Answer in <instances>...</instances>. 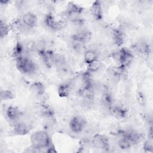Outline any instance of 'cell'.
Segmentation results:
<instances>
[{"label":"cell","mask_w":153,"mask_h":153,"mask_svg":"<svg viewBox=\"0 0 153 153\" xmlns=\"http://www.w3.org/2000/svg\"><path fill=\"white\" fill-rule=\"evenodd\" d=\"M30 142L31 147L33 148L35 152H39L43 149L47 150V149L53 144L48 133L43 130L33 132L30 135Z\"/></svg>","instance_id":"6da1fadb"},{"label":"cell","mask_w":153,"mask_h":153,"mask_svg":"<svg viewBox=\"0 0 153 153\" xmlns=\"http://www.w3.org/2000/svg\"><path fill=\"white\" fill-rule=\"evenodd\" d=\"M112 57L118 62V66L124 69L130 66L134 59L133 53L128 48L124 47L121 48L113 53Z\"/></svg>","instance_id":"7a4b0ae2"},{"label":"cell","mask_w":153,"mask_h":153,"mask_svg":"<svg viewBox=\"0 0 153 153\" xmlns=\"http://www.w3.org/2000/svg\"><path fill=\"white\" fill-rule=\"evenodd\" d=\"M16 66L18 71L23 74H32L36 70V64L25 56L16 60Z\"/></svg>","instance_id":"3957f363"},{"label":"cell","mask_w":153,"mask_h":153,"mask_svg":"<svg viewBox=\"0 0 153 153\" xmlns=\"http://www.w3.org/2000/svg\"><path fill=\"white\" fill-rule=\"evenodd\" d=\"M44 23L48 28L53 30H60L63 28L66 24L64 20H57L51 13H48L45 16Z\"/></svg>","instance_id":"277c9868"},{"label":"cell","mask_w":153,"mask_h":153,"mask_svg":"<svg viewBox=\"0 0 153 153\" xmlns=\"http://www.w3.org/2000/svg\"><path fill=\"white\" fill-rule=\"evenodd\" d=\"M91 145L95 148L103 151H108L109 149V141L107 136L103 134H95L91 140Z\"/></svg>","instance_id":"5b68a950"},{"label":"cell","mask_w":153,"mask_h":153,"mask_svg":"<svg viewBox=\"0 0 153 153\" xmlns=\"http://www.w3.org/2000/svg\"><path fill=\"white\" fill-rule=\"evenodd\" d=\"M85 120L79 115L74 116L69 121V128L71 131L76 134L81 133L86 126Z\"/></svg>","instance_id":"8992f818"},{"label":"cell","mask_w":153,"mask_h":153,"mask_svg":"<svg viewBox=\"0 0 153 153\" xmlns=\"http://www.w3.org/2000/svg\"><path fill=\"white\" fill-rule=\"evenodd\" d=\"M21 21L24 27L28 29L34 28L38 23V17L32 12L27 11L22 17Z\"/></svg>","instance_id":"52a82bcc"},{"label":"cell","mask_w":153,"mask_h":153,"mask_svg":"<svg viewBox=\"0 0 153 153\" xmlns=\"http://www.w3.org/2000/svg\"><path fill=\"white\" fill-rule=\"evenodd\" d=\"M38 54L44 63V65L47 68H51L53 65L54 53L51 50H47L45 49H39L38 50Z\"/></svg>","instance_id":"ba28073f"},{"label":"cell","mask_w":153,"mask_h":153,"mask_svg":"<svg viewBox=\"0 0 153 153\" xmlns=\"http://www.w3.org/2000/svg\"><path fill=\"white\" fill-rule=\"evenodd\" d=\"M83 10L84 9L81 5L74 2H69L66 7V14L69 17H73L74 19L81 14Z\"/></svg>","instance_id":"9c48e42d"},{"label":"cell","mask_w":153,"mask_h":153,"mask_svg":"<svg viewBox=\"0 0 153 153\" xmlns=\"http://www.w3.org/2000/svg\"><path fill=\"white\" fill-rule=\"evenodd\" d=\"M5 114L7 118L13 123V124L18 121L22 116V112L19 109L14 106H8L6 111Z\"/></svg>","instance_id":"30bf717a"},{"label":"cell","mask_w":153,"mask_h":153,"mask_svg":"<svg viewBox=\"0 0 153 153\" xmlns=\"http://www.w3.org/2000/svg\"><path fill=\"white\" fill-rule=\"evenodd\" d=\"M90 12L96 20H100L103 18V8L100 1H94L90 7Z\"/></svg>","instance_id":"8fae6325"},{"label":"cell","mask_w":153,"mask_h":153,"mask_svg":"<svg viewBox=\"0 0 153 153\" xmlns=\"http://www.w3.org/2000/svg\"><path fill=\"white\" fill-rule=\"evenodd\" d=\"M91 38V33L87 30H81L73 35L72 40L80 42L84 44L88 42Z\"/></svg>","instance_id":"7c38bea8"},{"label":"cell","mask_w":153,"mask_h":153,"mask_svg":"<svg viewBox=\"0 0 153 153\" xmlns=\"http://www.w3.org/2000/svg\"><path fill=\"white\" fill-rule=\"evenodd\" d=\"M13 130L16 134L19 136L26 135L30 131L29 126L26 123L20 121L13 124Z\"/></svg>","instance_id":"4fadbf2b"},{"label":"cell","mask_w":153,"mask_h":153,"mask_svg":"<svg viewBox=\"0 0 153 153\" xmlns=\"http://www.w3.org/2000/svg\"><path fill=\"white\" fill-rule=\"evenodd\" d=\"M111 114L116 118L122 120L127 116V110L122 106H112L109 108Z\"/></svg>","instance_id":"5bb4252c"},{"label":"cell","mask_w":153,"mask_h":153,"mask_svg":"<svg viewBox=\"0 0 153 153\" xmlns=\"http://www.w3.org/2000/svg\"><path fill=\"white\" fill-rule=\"evenodd\" d=\"M133 48L136 51L143 56H148L151 52L149 45L143 41L136 42L133 45Z\"/></svg>","instance_id":"9a60e30c"},{"label":"cell","mask_w":153,"mask_h":153,"mask_svg":"<svg viewBox=\"0 0 153 153\" xmlns=\"http://www.w3.org/2000/svg\"><path fill=\"white\" fill-rule=\"evenodd\" d=\"M31 91L36 96H42L45 92V87L44 84L40 81H35L30 86Z\"/></svg>","instance_id":"2e32d148"},{"label":"cell","mask_w":153,"mask_h":153,"mask_svg":"<svg viewBox=\"0 0 153 153\" xmlns=\"http://www.w3.org/2000/svg\"><path fill=\"white\" fill-rule=\"evenodd\" d=\"M84 61L88 65L98 60L97 53L91 49L87 50L84 53Z\"/></svg>","instance_id":"e0dca14e"},{"label":"cell","mask_w":153,"mask_h":153,"mask_svg":"<svg viewBox=\"0 0 153 153\" xmlns=\"http://www.w3.org/2000/svg\"><path fill=\"white\" fill-rule=\"evenodd\" d=\"M112 39L115 45L118 47L121 46L124 42V35L119 29H114L112 32Z\"/></svg>","instance_id":"ac0fdd59"},{"label":"cell","mask_w":153,"mask_h":153,"mask_svg":"<svg viewBox=\"0 0 153 153\" xmlns=\"http://www.w3.org/2000/svg\"><path fill=\"white\" fill-rule=\"evenodd\" d=\"M71 93V86L66 83L60 84L57 87V94L62 98L68 97Z\"/></svg>","instance_id":"d6986e66"},{"label":"cell","mask_w":153,"mask_h":153,"mask_svg":"<svg viewBox=\"0 0 153 153\" xmlns=\"http://www.w3.org/2000/svg\"><path fill=\"white\" fill-rule=\"evenodd\" d=\"M24 52H25V48L23 45L20 42H16V44H15L13 49V52H12L13 57L14 58L15 60L19 58L25 56Z\"/></svg>","instance_id":"ffe728a7"},{"label":"cell","mask_w":153,"mask_h":153,"mask_svg":"<svg viewBox=\"0 0 153 153\" xmlns=\"http://www.w3.org/2000/svg\"><path fill=\"white\" fill-rule=\"evenodd\" d=\"M102 102L103 105L109 109L113 105V97L110 93L104 92L102 96Z\"/></svg>","instance_id":"44dd1931"},{"label":"cell","mask_w":153,"mask_h":153,"mask_svg":"<svg viewBox=\"0 0 153 153\" xmlns=\"http://www.w3.org/2000/svg\"><path fill=\"white\" fill-rule=\"evenodd\" d=\"M1 100L2 101H8L14 99V93L10 90L2 89L0 93Z\"/></svg>","instance_id":"7402d4cb"},{"label":"cell","mask_w":153,"mask_h":153,"mask_svg":"<svg viewBox=\"0 0 153 153\" xmlns=\"http://www.w3.org/2000/svg\"><path fill=\"white\" fill-rule=\"evenodd\" d=\"M10 31V26L2 20L0 22V38L1 39L7 36Z\"/></svg>","instance_id":"603a6c76"},{"label":"cell","mask_w":153,"mask_h":153,"mask_svg":"<svg viewBox=\"0 0 153 153\" xmlns=\"http://www.w3.org/2000/svg\"><path fill=\"white\" fill-rule=\"evenodd\" d=\"M118 145L121 149L127 150L131 148L132 143L127 138L124 136H121L118 142Z\"/></svg>","instance_id":"cb8c5ba5"},{"label":"cell","mask_w":153,"mask_h":153,"mask_svg":"<svg viewBox=\"0 0 153 153\" xmlns=\"http://www.w3.org/2000/svg\"><path fill=\"white\" fill-rule=\"evenodd\" d=\"M66 63L65 58L63 56L59 54H54L53 65L57 67H63Z\"/></svg>","instance_id":"d4e9b609"},{"label":"cell","mask_w":153,"mask_h":153,"mask_svg":"<svg viewBox=\"0 0 153 153\" xmlns=\"http://www.w3.org/2000/svg\"><path fill=\"white\" fill-rule=\"evenodd\" d=\"M41 111L42 115L46 118H53L54 116L53 110L51 108H50L48 106L43 105L42 106Z\"/></svg>","instance_id":"484cf974"},{"label":"cell","mask_w":153,"mask_h":153,"mask_svg":"<svg viewBox=\"0 0 153 153\" xmlns=\"http://www.w3.org/2000/svg\"><path fill=\"white\" fill-rule=\"evenodd\" d=\"M101 66H102L101 62L99 60H97L93 62L92 63L88 65L87 71H88V72L92 74L93 72H96V71H97L100 68Z\"/></svg>","instance_id":"4316f807"},{"label":"cell","mask_w":153,"mask_h":153,"mask_svg":"<svg viewBox=\"0 0 153 153\" xmlns=\"http://www.w3.org/2000/svg\"><path fill=\"white\" fill-rule=\"evenodd\" d=\"M143 149L146 152H152L153 151V145L151 139H147L143 142Z\"/></svg>","instance_id":"83f0119b"},{"label":"cell","mask_w":153,"mask_h":153,"mask_svg":"<svg viewBox=\"0 0 153 153\" xmlns=\"http://www.w3.org/2000/svg\"><path fill=\"white\" fill-rule=\"evenodd\" d=\"M137 101L140 106H144L145 105V97L143 94L139 92L137 94Z\"/></svg>","instance_id":"f1b7e54d"}]
</instances>
